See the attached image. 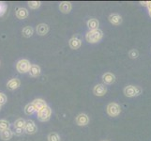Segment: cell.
Listing matches in <instances>:
<instances>
[{
    "label": "cell",
    "mask_w": 151,
    "mask_h": 141,
    "mask_svg": "<svg viewBox=\"0 0 151 141\" xmlns=\"http://www.w3.org/2000/svg\"><path fill=\"white\" fill-rule=\"evenodd\" d=\"M87 27L89 28V30H95V29H99V25H100V22L95 19V18H91L87 21Z\"/></svg>",
    "instance_id": "obj_15"
},
{
    "label": "cell",
    "mask_w": 151,
    "mask_h": 141,
    "mask_svg": "<svg viewBox=\"0 0 151 141\" xmlns=\"http://www.w3.org/2000/svg\"><path fill=\"white\" fill-rule=\"evenodd\" d=\"M102 81L104 84L111 85L116 81V76H114V74H112V72H105V74L102 75Z\"/></svg>",
    "instance_id": "obj_10"
},
{
    "label": "cell",
    "mask_w": 151,
    "mask_h": 141,
    "mask_svg": "<svg viewBox=\"0 0 151 141\" xmlns=\"http://www.w3.org/2000/svg\"><path fill=\"white\" fill-rule=\"evenodd\" d=\"M0 109H1V106H0Z\"/></svg>",
    "instance_id": "obj_33"
},
{
    "label": "cell",
    "mask_w": 151,
    "mask_h": 141,
    "mask_svg": "<svg viewBox=\"0 0 151 141\" xmlns=\"http://www.w3.org/2000/svg\"><path fill=\"white\" fill-rule=\"evenodd\" d=\"M148 14H149V16H150V18H151V9L148 10Z\"/></svg>",
    "instance_id": "obj_31"
},
{
    "label": "cell",
    "mask_w": 151,
    "mask_h": 141,
    "mask_svg": "<svg viewBox=\"0 0 151 141\" xmlns=\"http://www.w3.org/2000/svg\"><path fill=\"white\" fill-rule=\"evenodd\" d=\"M49 31V27L46 24H40L37 27V33L40 36H44L48 33Z\"/></svg>",
    "instance_id": "obj_16"
},
{
    "label": "cell",
    "mask_w": 151,
    "mask_h": 141,
    "mask_svg": "<svg viewBox=\"0 0 151 141\" xmlns=\"http://www.w3.org/2000/svg\"><path fill=\"white\" fill-rule=\"evenodd\" d=\"M106 92H107V88H106L105 85H103V84H98L94 87V88H93V93L99 97L105 95Z\"/></svg>",
    "instance_id": "obj_8"
},
{
    "label": "cell",
    "mask_w": 151,
    "mask_h": 141,
    "mask_svg": "<svg viewBox=\"0 0 151 141\" xmlns=\"http://www.w3.org/2000/svg\"><path fill=\"white\" fill-rule=\"evenodd\" d=\"M27 4H28V6L30 7V9H38V8L40 7L41 2H40V1H29Z\"/></svg>",
    "instance_id": "obj_25"
},
{
    "label": "cell",
    "mask_w": 151,
    "mask_h": 141,
    "mask_svg": "<svg viewBox=\"0 0 151 141\" xmlns=\"http://www.w3.org/2000/svg\"><path fill=\"white\" fill-rule=\"evenodd\" d=\"M102 141H108V140H102Z\"/></svg>",
    "instance_id": "obj_32"
},
{
    "label": "cell",
    "mask_w": 151,
    "mask_h": 141,
    "mask_svg": "<svg viewBox=\"0 0 151 141\" xmlns=\"http://www.w3.org/2000/svg\"><path fill=\"white\" fill-rule=\"evenodd\" d=\"M28 72L32 77H38L40 74V72H41L40 67L39 65H31L30 70H29Z\"/></svg>",
    "instance_id": "obj_17"
},
{
    "label": "cell",
    "mask_w": 151,
    "mask_h": 141,
    "mask_svg": "<svg viewBox=\"0 0 151 141\" xmlns=\"http://www.w3.org/2000/svg\"><path fill=\"white\" fill-rule=\"evenodd\" d=\"M108 20H109V22H110L113 25H121L122 24V16L121 15H119L117 13H112L109 15V17H108Z\"/></svg>",
    "instance_id": "obj_9"
},
{
    "label": "cell",
    "mask_w": 151,
    "mask_h": 141,
    "mask_svg": "<svg viewBox=\"0 0 151 141\" xmlns=\"http://www.w3.org/2000/svg\"><path fill=\"white\" fill-rule=\"evenodd\" d=\"M51 115H52V109L48 106H46L44 108H42L41 110L37 112V117L39 119V121H49L51 118Z\"/></svg>",
    "instance_id": "obj_4"
},
{
    "label": "cell",
    "mask_w": 151,
    "mask_h": 141,
    "mask_svg": "<svg viewBox=\"0 0 151 141\" xmlns=\"http://www.w3.org/2000/svg\"><path fill=\"white\" fill-rule=\"evenodd\" d=\"M6 9H7V4L4 2H0V16H2L6 12Z\"/></svg>",
    "instance_id": "obj_27"
},
{
    "label": "cell",
    "mask_w": 151,
    "mask_h": 141,
    "mask_svg": "<svg viewBox=\"0 0 151 141\" xmlns=\"http://www.w3.org/2000/svg\"><path fill=\"white\" fill-rule=\"evenodd\" d=\"M140 4H141L142 6L147 7L148 9V10L151 9V1H141V2H140Z\"/></svg>",
    "instance_id": "obj_29"
},
{
    "label": "cell",
    "mask_w": 151,
    "mask_h": 141,
    "mask_svg": "<svg viewBox=\"0 0 151 141\" xmlns=\"http://www.w3.org/2000/svg\"><path fill=\"white\" fill-rule=\"evenodd\" d=\"M12 135H13V132L10 129H7L5 131L0 132V137L3 140H9L12 137Z\"/></svg>",
    "instance_id": "obj_19"
},
{
    "label": "cell",
    "mask_w": 151,
    "mask_h": 141,
    "mask_svg": "<svg viewBox=\"0 0 151 141\" xmlns=\"http://www.w3.org/2000/svg\"><path fill=\"white\" fill-rule=\"evenodd\" d=\"M24 132V129H15V134L16 135H21V134H23V133Z\"/></svg>",
    "instance_id": "obj_30"
},
{
    "label": "cell",
    "mask_w": 151,
    "mask_h": 141,
    "mask_svg": "<svg viewBox=\"0 0 151 141\" xmlns=\"http://www.w3.org/2000/svg\"><path fill=\"white\" fill-rule=\"evenodd\" d=\"M103 37V32L99 28L95 30H89L86 34V40L89 43H97L101 41Z\"/></svg>",
    "instance_id": "obj_1"
},
{
    "label": "cell",
    "mask_w": 151,
    "mask_h": 141,
    "mask_svg": "<svg viewBox=\"0 0 151 141\" xmlns=\"http://www.w3.org/2000/svg\"><path fill=\"white\" fill-rule=\"evenodd\" d=\"M31 64L27 59H21L17 62L16 64V69L20 72V74H25L28 72L30 70Z\"/></svg>",
    "instance_id": "obj_5"
},
{
    "label": "cell",
    "mask_w": 151,
    "mask_h": 141,
    "mask_svg": "<svg viewBox=\"0 0 151 141\" xmlns=\"http://www.w3.org/2000/svg\"><path fill=\"white\" fill-rule=\"evenodd\" d=\"M28 16V12L24 8H19L16 10V17L20 20H24Z\"/></svg>",
    "instance_id": "obj_18"
},
{
    "label": "cell",
    "mask_w": 151,
    "mask_h": 141,
    "mask_svg": "<svg viewBox=\"0 0 151 141\" xmlns=\"http://www.w3.org/2000/svg\"><path fill=\"white\" fill-rule=\"evenodd\" d=\"M75 121H76L77 125H79V126H86V125H87L88 122H89V118H88L86 114L81 113L76 117Z\"/></svg>",
    "instance_id": "obj_7"
},
{
    "label": "cell",
    "mask_w": 151,
    "mask_h": 141,
    "mask_svg": "<svg viewBox=\"0 0 151 141\" xmlns=\"http://www.w3.org/2000/svg\"><path fill=\"white\" fill-rule=\"evenodd\" d=\"M25 121L24 119H18L14 121V129H24V130Z\"/></svg>",
    "instance_id": "obj_21"
},
{
    "label": "cell",
    "mask_w": 151,
    "mask_h": 141,
    "mask_svg": "<svg viewBox=\"0 0 151 141\" xmlns=\"http://www.w3.org/2000/svg\"><path fill=\"white\" fill-rule=\"evenodd\" d=\"M129 56L131 57V59H137V57L139 56V52L137 49H132L131 51L129 52Z\"/></svg>",
    "instance_id": "obj_26"
},
{
    "label": "cell",
    "mask_w": 151,
    "mask_h": 141,
    "mask_svg": "<svg viewBox=\"0 0 151 141\" xmlns=\"http://www.w3.org/2000/svg\"><path fill=\"white\" fill-rule=\"evenodd\" d=\"M21 85V81L18 79V78H12L10 79L8 83H7V87L9 90H15L20 87Z\"/></svg>",
    "instance_id": "obj_11"
},
{
    "label": "cell",
    "mask_w": 151,
    "mask_h": 141,
    "mask_svg": "<svg viewBox=\"0 0 151 141\" xmlns=\"http://www.w3.org/2000/svg\"><path fill=\"white\" fill-rule=\"evenodd\" d=\"M36 112L35 108H34V106L32 104V103H30L28 104H27L24 107V113L27 115H32Z\"/></svg>",
    "instance_id": "obj_22"
},
{
    "label": "cell",
    "mask_w": 151,
    "mask_h": 141,
    "mask_svg": "<svg viewBox=\"0 0 151 141\" xmlns=\"http://www.w3.org/2000/svg\"><path fill=\"white\" fill-rule=\"evenodd\" d=\"M32 104L34 106V108L36 111H40L41 110L42 108H44L46 106H47V103H45L44 100H42V99H36V100H34L32 102Z\"/></svg>",
    "instance_id": "obj_12"
},
{
    "label": "cell",
    "mask_w": 151,
    "mask_h": 141,
    "mask_svg": "<svg viewBox=\"0 0 151 141\" xmlns=\"http://www.w3.org/2000/svg\"><path fill=\"white\" fill-rule=\"evenodd\" d=\"M9 129V122L6 119H0V132Z\"/></svg>",
    "instance_id": "obj_23"
},
{
    "label": "cell",
    "mask_w": 151,
    "mask_h": 141,
    "mask_svg": "<svg viewBox=\"0 0 151 141\" xmlns=\"http://www.w3.org/2000/svg\"><path fill=\"white\" fill-rule=\"evenodd\" d=\"M48 141H60V137L56 133H50L48 134V137H47Z\"/></svg>",
    "instance_id": "obj_24"
},
{
    "label": "cell",
    "mask_w": 151,
    "mask_h": 141,
    "mask_svg": "<svg viewBox=\"0 0 151 141\" xmlns=\"http://www.w3.org/2000/svg\"><path fill=\"white\" fill-rule=\"evenodd\" d=\"M69 44H70V47L71 49H73V50H76L78 48H80V46L82 44V40L80 38H78V37H72L70 41H69Z\"/></svg>",
    "instance_id": "obj_13"
},
{
    "label": "cell",
    "mask_w": 151,
    "mask_h": 141,
    "mask_svg": "<svg viewBox=\"0 0 151 141\" xmlns=\"http://www.w3.org/2000/svg\"><path fill=\"white\" fill-rule=\"evenodd\" d=\"M71 9H72V6L70 2L63 1L59 4V9H60V12L63 13H70Z\"/></svg>",
    "instance_id": "obj_14"
},
{
    "label": "cell",
    "mask_w": 151,
    "mask_h": 141,
    "mask_svg": "<svg viewBox=\"0 0 151 141\" xmlns=\"http://www.w3.org/2000/svg\"><path fill=\"white\" fill-rule=\"evenodd\" d=\"M38 131L37 125L35 124V122L32 119H28L25 121V125H24V133L27 134H33Z\"/></svg>",
    "instance_id": "obj_6"
},
{
    "label": "cell",
    "mask_w": 151,
    "mask_h": 141,
    "mask_svg": "<svg viewBox=\"0 0 151 141\" xmlns=\"http://www.w3.org/2000/svg\"><path fill=\"white\" fill-rule=\"evenodd\" d=\"M22 33H23L24 37H25V38H30L31 36L33 35V33H34V29H33L32 27L28 25V27H25L23 28Z\"/></svg>",
    "instance_id": "obj_20"
},
{
    "label": "cell",
    "mask_w": 151,
    "mask_h": 141,
    "mask_svg": "<svg viewBox=\"0 0 151 141\" xmlns=\"http://www.w3.org/2000/svg\"><path fill=\"white\" fill-rule=\"evenodd\" d=\"M142 93V88L138 86H133V85H129L125 87L124 88V94L126 97L129 98H133L137 97Z\"/></svg>",
    "instance_id": "obj_2"
},
{
    "label": "cell",
    "mask_w": 151,
    "mask_h": 141,
    "mask_svg": "<svg viewBox=\"0 0 151 141\" xmlns=\"http://www.w3.org/2000/svg\"><path fill=\"white\" fill-rule=\"evenodd\" d=\"M7 103V96L4 93H0V106Z\"/></svg>",
    "instance_id": "obj_28"
},
{
    "label": "cell",
    "mask_w": 151,
    "mask_h": 141,
    "mask_svg": "<svg viewBox=\"0 0 151 141\" xmlns=\"http://www.w3.org/2000/svg\"><path fill=\"white\" fill-rule=\"evenodd\" d=\"M107 114L110 117H117L119 114L121 113V107L118 103H110L106 107Z\"/></svg>",
    "instance_id": "obj_3"
}]
</instances>
